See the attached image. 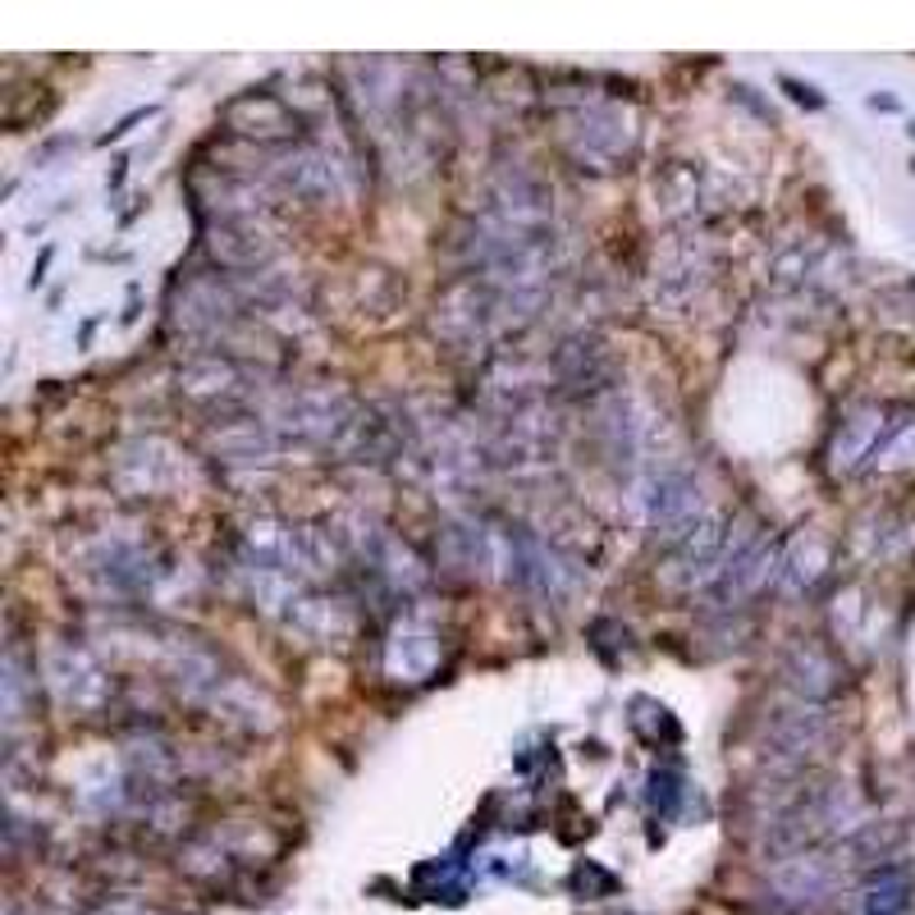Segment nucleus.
<instances>
[{
  "label": "nucleus",
  "instance_id": "nucleus-1",
  "mask_svg": "<svg viewBox=\"0 0 915 915\" xmlns=\"http://www.w3.org/2000/svg\"><path fill=\"white\" fill-rule=\"evenodd\" d=\"M769 737H773V746H779V756L801 760V756L815 751V741L824 737V724H819L815 710H792V714H783L779 724H773Z\"/></svg>",
  "mask_w": 915,
  "mask_h": 915
},
{
  "label": "nucleus",
  "instance_id": "nucleus-2",
  "mask_svg": "<svg viewBox=\"0 0 915 915\" xmlns=\"http://www.w3.org/2000/svg\"><path fill=\"white\" fill-rule=\"evenodd\" d=\"M691 513H696V490H691V481H663L659 494H655V522L678 526Z\"/></svg>",
  "mask_w": 915,
  "mask_h": 915
},
{
  "label": "nucleus",
  "instance_id": "nucleus-3",
  "mask_svg": "<svg viewBox=\"0 0 915 915\" xmlns=\"http://www.w3.org/2000/svg\"><path fill=\"white\" fill-rule=\"evenodd\" d=\"M870 915H897L902 906H906V879L893 870V874H883L874 889H870Z\"/></svg>",
  "mask_w": 915,
  "mask_h": 915
}]
</instances>
